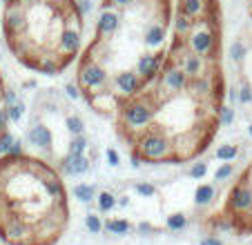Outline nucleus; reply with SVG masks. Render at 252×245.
<instances>
[{
    "label": "nucleus",
    "instance_id": "1",
    "mask_svg": "<svg viewBox=\"0 0 252 245\" xmlns=\"http://www.w3.org/2000/svg\"><path fill=\"white\" fill-rule=\"evenodd\" d=\"M20 221L33 245H52L69 221L67 189L61 172L29 154L0 156V225Z\"/></svg>",
    "mask_w": 252,
    "mask_h": 245
},
{
    "label": "nucleus",
    "instance_id": "2",
    "mask_svg": "<svg viewBox=\"0 0 252 245\" xmlns=\"http://www.w3.org/2000/svg\"><path fill=\"white\" fill-rule=\"evenodd\" d=\"M78 0H7L2 5V33L14 58L27 69L58 76L69 67L58 43L67 27H83Z\"/></svg>",
    "mask_w": 252,
    "mask_h": 245
},
{
    "label": "nucleus",
    "instance_id": "3",
    "mask_svg": "<svg viewBox=\"0 0 252 245\" xmlns=\"http://www.w3.org/2000/svg\"><path fill=\"white\" fill-rule=\"evenodd\" d=\"M119 132L127 143H132L141 132L152 127V122L157 121V100L150 96V92L143 90L138 96L127 100H121L119 107Z\"/></svg>",
    "mask_w": 252,
    "mask_h": 245
},
{
    "label": "nucleus",
    "instance_id": "4",
    "mask_svg": "<svg viewBox=\"0 0 252 245\" xmlns=\"http://www.w3.org/2000/svg\"><path fill=\"white\" fill-rule=\"evenodd\" d=\"M132 154L138 156L141 163L148 165H158V163H176L174 147H172V138L158 127L157 122H152V127L141 132L132 143Z\"/></svg>",
    "mask_w": 252,
    "mask_h": 245
},
{
    "label": "nucleus",
    "instance_id": "5",
    "mask_svg": "<svg viewBox=\"0 0 252 245\" xmlns=\"http://www.w3.org/2000/svg\"><path fill=\"white\" fill-rule=\"evenodd\" d=\"M217 7H210L201 18L194 20L190 33L183 38L186 47L192 54L208 58V61L219 62V31H217Z\"/></svg>",
    "mask_w": 252,
    "mask_h": 245
},
{
    "label": "nucleus",
    "instance_id": "6",
    "mask_svg": "<svg viewBox=\"0 0 252 245\" xmlns=\"http://www.w3.org/2000/svg\"><path fill=\"white\" fill-rule=\"evenodd\" d=\"M110 78H112V71L107 67L96 62L87 54H83L81 61H78V69H76V85L83 96L107 90L110 87Z\"/></svg>",
    "mask_w": 252,
    "mask_h": 245
},
{
    "label": "nucleus",
    "instance_id": "7",
    "mask_svg": "<svg viewBox=\"0 0 252 245\" xmlns=\"http://www.w3.org/2000/svg\"><path fill=\"white\" fill-rule=\"evenodd\" d=\"M121 25H123L121 7H116L112 0H103V5H100V9H98V18H96L94 38L96 40H107V43H110L112 38L121 31Z\"/></svg>",
    "mask_w": 252,
    "mask_h": 245
},
{
    "label": "nucleus",
    "instance_id": "8",
    "mask_svg": "<svg viewBox=\"0 0 252 245\" xmlns=\"http://www.w3.org/2000/svg\"><path fill=\"white\" fill-rule=\"evenodd\" d=\"M143 90H145V85H143V80L138 78V74L134 69H121L116 74H112V78H110V92L119 98V103L121 100L134 98Z\"/></svg>",
    "mask_w": 252,
    "mask_h": 245
},
{
    "label": "nucleus",
    "instance_id": "9",
    "mask_svg": "<svg viewBox=\"0 0 252 245\" xmlns=\"http://www.w3.org/2000/svg\"><path fill=\"white\" fill-rule=\"evenodd\" d=\"M165 52L167 49H158V52H145L136 58L132 69L138 74V78L143 80V85H150L154 78L158 76L163 67V61H165Z\"/></svg>",
    "mask_w": 252,
    "mask_h": 245
},
{
    "label": "nucleus",
    "instance_id": "10",
    "mask_svg": "<svg viewBox=\"0 0 252 245\" xmlns=\"http://www.w3.org/2000/svg\"><path fill=\"white\" fill-rule=\"evenodd\" d=\"M225 208H228V212L237 214V216H241V214H250L252 212V185L239 181V183L230 189Z\"/></svg>",
    "mask_w": 252,
    "mask_h": 245
},
{
    "label": "nucleus",
    "instance_id": "11",
    "mask_svg": "<svg viewBox=\"0 0 252 245\" xmlns=\"http://www.w3.org/2000/svg\"><path fill=\"white\" fill-rule=\"evenodd\" d=\"M27 143L43 154H52L54 150V132L45 122H32L27 129Z\"/></svg>",
    "mask_w": 252,
    "mask_h": 245
},
{
    "label": "nucleus",
    "instance_id": "12",
    "mask_svg": "<svg viewBox=\"0 0 252 245\" xmlns=\"http://www.w3.org/2000/svg\"><path fill=\"white\" fill-rule=\"evenodd\" d=\"M58 170L63 174H69V176H83L90 172V158L85 154L83 156H71L65 154V158L58 160Z\"/></svg>",
    "mask_w": 252,
    "mask_h": 245
},
{
    "label": "nucleus",
    "instance_id": "13",
    "mask_svg": "<svg viewBox=\"0 0 252 245\" xmlns=\"http://www.w3.org/2000/svg\"><path fill=\"white\" fill-rule=\"evenodd\" d=\"M212 5H214V0H179L176 11H181L183 16L196 20V18H201Z\"/></svg>",
    "mask_w": 252,
    "mask_h": 245
},
{
    "label": "nucleus",
    "instance_id": "14",
    "mask_svg": "<svg viewBox=\"0 0 252 245\" xmlns=\"http://www.w3.org/2000/svg\"><path fill=\"white\" fill-rule=\"evenodd\" d=\"M214 198H217V187L212 183H201L194 189V205L196 208H208L212 205Z\"/></svg>",
    "mask_w": 252,
    "mask_h": 245
},
{
    "label": "nucleus",
    "instance_id": "15",
    "mask_svg": "<svg viewBox=\"0 0 252 245\" xmlns=\"http://www.w3.org/2000/svg\"><path fill=\"white\" fill-rule=\"evenodd\" d=\"M103 230H107L114 236H125L127 232L134 230V225L127 218H107V221H103Z\"/></svg>",
    "mask_w": 252,
    "mask_h": 245
},
{
    "label": "nucleus",
    "instance_id": "16",
    "mask_svg": "<svg viewBox=\"0 0 252 245\" xmlns=\"http://www.w3.org/2000/svg\"><path fill=\"white\" fill-rule=\"evenodd\" d=\"M71 194L81 203H92L96 198V194H98V189H96L94 183H76L74 189H71Z\"/></svg>",
    "mask_w": 252,
    "mask_h": 245
},
{
    "label": "nucleus",
    "instance_id": "17",
    "mask_svg": "<svg viewBox=\"0 0 252 245\" xmlns=\"http://www.w3.org/2000/svg\"><path fill=\"white\" fill-rule=\"evenodd\" d=\"M94 201H96V208H98L100 214H107V212H112V210L116 208V194L110 192V189H103V192H98Z\"/></svg>",
    "mask_w": 252,
    "mask_h": 245
},
{
    "label": "nucleus",
    "instance_id": "18",
    "mask_svg": "<svg viewBox=\"0 0 252 245\" xmlns=\"http://www.w3.org/2000/svg\"><path fill=\"white\" fill-rule=\"evenodd\" d=\"M90 147V141H87L85 134H76V136L69 138V145H67V154L71 156H83Z\"/></svg>",
    "mask_w": 252,
    "mask_h": 245
},
{
    "label": "nucleus",
    "instance_id": "19",
    "mask_svg": "<svg viewBox=\"0 0 252 245\" xmlns=\"http://www.w3.org/2000/svg\"><path fill=\"white\" fill-rule=\"evenodd\" d=\"M192 25H194V20L188 18V16H183L181 11H176V16H174V36L176 38H186L188 33H190Z\"/></svg>",
    "mask_w": 252,
    "mask_h": 245
},
{
    "label": "nucleus",
    "instance_id": "20",
    "mask_svg": "<svg viewBox=\"0 0 252 245\" xmlns=\"http://www.w3.org/2000/svg\"><path fill=\"white\" fill-rule=\"evenodd\" d=\"M65 127L71 136H76V134H85V121H83L78 114H67L65 118Z\"/></svg>",
    "mask_w": 252,
    "mask_h": 245
},
{
    "label": "nucleus",
    "instance_id": "21",
    "mask_svg": "<svg viewBox=\"0 0 252 245\" xmlns=\"http://www.w3.org/2000/svg\"><path fill=\"white\" fill-rule=\"evenodd\" d=\"M217 160H221V163H230V160H234L239 156V145H232V143H225V145L217 147Z\"/></svg>",
    "mask_w": 252,
    "mask_h": 245
},
{
    "label": "nucleus",
    "instance_id": "22",
    "mask_svg": "<svg viewBox=\"0 0 252 245\" xmlns=\"http://www.w3.org/2000/svg\"><path fill=\"white\" fill-rule=\"evenodd\" d=\"M186 225H188V216L183 212H174L165 218V227L170 232H181V230H186Z\"/></svg>",
    "mask_w": 252,
    "mask_h": 245
},
{
    "label": "nucleus",
    "instance_id": "23",
    "mask_svg": "<svg viewBox=\"0 0 252 245\" xmlns=\"http://www.w3.org/2000/svg\"><path fill=\"white\" fill-rule=\"evenodd\" d=\"M7 114H9V122H11V125L20 122V118H23V114H25V103L20 98H16L14 103L7 105Z\"/></svg>",
    "mask_w": 252,
    "mask_h": 245
},
{
    "label": "nucleus",
    "instance_id": "24",
    "mask_svg": "<svg viewBox=\"0 0 252 245\" xmlns=\"http://www.w3.org/2000/svg\"><path fill=\"white\" fill-rule=\"evenodd\" d=\"M230 176H234V163L230 160V163H221L217 170H214V181L217 183H223V181H228Z\"/></svg>",
    "mask_w": 252,
    "mask_h": 245
},
{
    "label": "nucleus",
    "instance_id": "25",
    "mask_svg": "<svg viewBox=\"0 0 252 245\" xmlns=\"http://www.w3.org/2000/svg\"><path fill=\"white\" fill-rule=\"evenodd\" d=\"M85 227L92 232V234H100V232H103V218H100L96 212H90L85 216Z\"/></svg>",
    "mask_w": 252,
    "mask_h": 245
},
{
    "label": "nucleus",
    "instance_id": "26",
    "mask_svg": "<svg viewBox=\"0 0 252 245\" xmlns=\"http://www.w3.org/2000/svg\"><path fill=\"white\" fill-rule=\"evenodd\" d=\"M134 189H136L141 196H145V198H152V196H157L158 194V187L157 185H152V183H143V181H138V183H134Z\"/></svg>",
    "mask_w": 252,
    "mask_h": 245
},
{
    "label": "nucleus",
    "instance_id": "27",
    "mask_svg": "<svg viewBox=\"0 0 252 245\" xmlns=\"http://www.w3.org/2000/svg\"><path fill=\"white\" fill-rule=\"evenodd\" d=\"M239 92V103L241 105H252V85L246 78L241 80V87H237Z\"/></svg>",
    "mask_w": 252,
    "mask_h": 245
},
{
    "label": "nucleus",
    "instance_id": "28",
    "mask_svg": "<svg viewBox=\"0 0 252 245\" xmlns=\"http://www.w3.org/2000/svg\"><path fill=\"white\" fill-rule=\"evenodd\" d=\"M246 54H248V47L241 43V40L232 43V47H230V58H232L234 62H241L243 58H246Z\"/></svg>",
    "mask_w": 252,
    "mask_h": 245
},
{
    "label": "nucleus",
    "instance_id": "29",
    "mask_svg": "<svg viewBox=\"0 0 252 245\" xmlns=\"http://www.w3.org/2000/svg\"><path fill=\"white\" fill-rule=\"evenodd\" d=\"M219 125H232L234 122V109L232 107H225V105H221L219 107Z\"/></svg>",
    "mask_w": 252,
    "mask_h": 245
},
{
    "label": "nucleus",
    "instance_id": "30",
    "mask_svg": "<svg viewBox=\"0 0 252 245\" xmlns=\"http://www.w3.org/2000/svg\"><path fill=\"white\" fill-rule=\"evenodd\" d=\"M14 141H16V136L9 132V129L0 134V154H7V152H9V147L14 145Z\"/></svg>",
    "mask_w": 252,
    "mask_h": 245
},
{
    "label": "nucleus",
    "instance_id": "31",
    "mask_svg": "<svg viewBox=\"0 0 252 245\" xmlns=\"http://www.w3.org/2000/svg\"><path fill=\"white\" fill-rule=\"evenodd\" d=\"M205 174H208V163H194V165L188 170L190 179H203Z\"/></svg>",
    "mask_w": 252,
    "mask_h": 245
},
{
    "label": "nucleus",
    "instance_id": "32",
    "mask_svg": "<svg viewBox=\"0 0 252 245\" xmlns=\"http://www.w3.org/2000/svg\"><path fill=\"white\" fill-rule=\"evenodd\" d=\"M105 158H107V165L110 167H119L121 165V154L114 150V147H107V150H105Z\"/></svg>",
    "mask_w": 252,
    "mask_h": 245
},
{
    "label": "nucleus",
    "instance_id": "33",
    "mask_svg": "<svg viewBox=\"0 0 252 245\" xmlns=\"http://www.w3.org/2000/svg\"><path fill=\"white\" fill-rule=\"evenodd\" d=\"M9 114H7V105H5V100L0 103V134L2 132H7L9 129Z\"/></svg>",
    "mask_w": 252,
    "mask_h": 245
},
{
    "label": "nucleus",
    "instance_id": "34",
    "mask_svg": "<svg viewBox=\"0 0 252 245\" xmlns=\"http://www.w3.org/2000/svg\"><path fill=\"white\" fill-rule=\"evenodd\" d=\"M65 92H67V96H69V98H74V100L81 98V96H83V94H81V90H78V85H71V83L65 87Z\"/></svg>",
    "mask_w": 252,
    "mask_h": 245
},
{
    "label": "nucleus",
    "instance_id": "35",
    "mask_svg": "<svg viewBox=\"0 0 252 245\" xmlns=\"http://www.w3.org/2000/svg\"><path fill=\"white\" fill-rule=\"evenodd\" d=\"M199 245H223V241L217 239V236H203V239L199 241Z\"/></svg>",
    "mask_w": 252,
    "mask_h": 245
},
{
    "label": "nucleus",
    "instance_id": "36",
    "mask_svg": "<svg viewBox=\"0 0 252 245\" xmlns=\"http://www.w3.org/2000/svg\"><path fill=\"white\" fill-rule=\"evenodd\" d=\"M136 230L141 232V234H145V232H157V227H152L150 223H138L136 225Z\"/></svg>",
    "mask_w": 252,
    "mask_h": 245
},
{
    "label": "nucleus",
    "instance_id": "37",
    "mask_svg": "<svg viewBox=\"0 0 252 245\" xmlns=\"http://www.w3.org/2000/svg\"><path fill=\"white\" fill-rule=\"evenodd\" d=\"M241 183H248V185H252V165L248 167L246 172H243V176H241Z\"/></svg>",
    "mask_w": 252,
    "mask_h": 245
},
{
    "label": "nucleus",
    "instance_id": "38",
    "mask_svg": "<svg viewBox=\"0 0 252 245\" xmlns=\"http://www.w3.org/2000/svg\"><path fill=\"white\" fill-rule=\"evenodd\" d=\"M228 98L232 100V103H239V92H237V87H232V90H228Z\"/></svg>",
    "mask_w": 252,
    "mask_h": 245
},
{
    "label": "nucleus",
    "instance_id": "39",
    "mask_svg": "<svg viewBox=\"0 0 252 245\" xmlns=\"http://www.w3.org/2000/svg\"><path fill=\"white\" fill-rule=\"evenodd\" d=\"M112 2H114L116 7H121V9H125V7H129L134 2V0H112Z\"/></svg>",
    "mask_w": 252,
    "mask_h": 245
},
{
    "label": "nucleus",
    "instance_id": "40",
    "mask_svg": "<svg viewBox=\"0 0 252 245\" xmlns=\"http://www.w3.org/2000/svg\"><path fill=\"white\" fill-rule=\"evenodd\" d=\"M248 11H250V16H252V0H248Z\"/></svg>",
    "mask_w": 252,
    "mask_h": 245
},
{
    "label": "nucleus",
    "instance_id": "41",
    "mask_svg": "<svg viewBox=\"0 0 252 245\" xmlns=\"http://www.w3.org/2000/svg\"><path fill=\"white\" fill-rule=\"evenodd\" d=\"M248 134H250V138H252V125H248Z\"/></svg>",
    "mask_w": 252,
    "mask_h": 245
},
{
    "label": "nucleus",
    "instance_id": "42",
    "mask_svg": "<svg viewBox=\"0 0 252 245\" xmlns=\"http://www.w3.org/2000/svg\"><path fill=\"white\" fill-rule=\"evenodd\" d=\"M5 2H7V0H0V5H5Z\"/></svg>",
    "mask_w": 252,
    "mask_h": 245
}]
</instances>
